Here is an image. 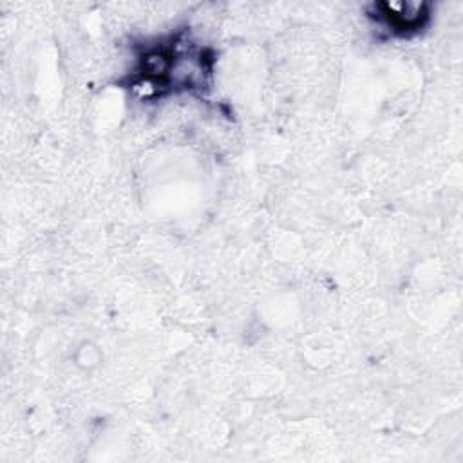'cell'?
Instances as JSON below:
<instances>
[{
  "label": "cell",
  "mask_w": 463,
  "mask_h": 463,
  "mask_svg": "<svg viewBox=\"0 0 463 463\" xmlns=\"http://www.w3.org/2000/svg\"><path fill=\"white\" fill-rule=\"evenodd\" d=\"M374 20L382 22L391 33L400 36H409L418 33L429 20V11L425 4H374Z\"/></svg>",
  "instance_id": "7a4b0ae2"
},
{
  "label": "cell",
  "mask_w": 463,
  "mask_h": 463,
  "mask_svg": "<svg viewBox=\"0 0 463 463\" xmlns=\"http://www.w3.org/2000/svg\"><path fill=\"white\" fill-rule=\"evenodd\" d=\"M212 61L208 51L181 40V34H177L168 42L145 47L137 58L130 85H146L154 94L203 89L212 74Z\"/></svg>",
  "instance_id": "6da1fadb"
}]
</instances>
